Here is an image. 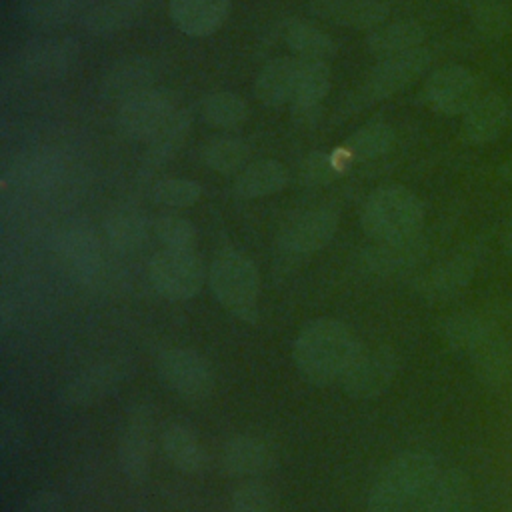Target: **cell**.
<instances>
[{"instance_id": "cell-1", "label": "cell", "mask_w": 512, "mask_h": 512, "mask_svg": "<svg viewBox=\"0 0 512 512\" xmlns=\"http://www.w3.org/2000/svg\"><path fill=\"white\" fill-rule=\"evenodd\" d=\"M360 348L362 342L346 322L322 316L302 326L292 344V360L304 380L328 386L342 380Z\"/></svg>"}, {"instance_id": "cell-2", "label": "cell", "mask_w": 512, "mask_h": 512, "mask_svg": "<svg viewBox=\"0 0 512 512\" xmlns=\"http://www.w3.org/2000/svg\"><path fill=\"white\" fill-rule=\"evenodd\" d=\"M428 450H404L388 460L366 494V512H406L416 506L440 474Z\"/></svg>"}, {"instance_id": "cell-3", "label": "cell", "mask_w": 512, "mask_h": 512, "mask_svg": "<svg viewBox=\"0 0 512 512\" xmlns=\"http://www.w3.org/2000/svg\"><path fill=\"white\" fill-rule=\"evenodd\" d=\"M424 202L400 184H386L368 194L362 204L360 224L376 242H396L422 234Z\"/></svg>"}, {"instance_id": "cell-4", "label": "cell", "mask_w": 512, "mask_h": 512, "mask_svg": "<svg viewBox=\"0 0 512 512\" xmlns=\"http://www.w3.org/2000/svg\"><path fill=\"white\" fill-rule=\"evenodd\" d=\"M208 284L224 310L244 324L260 318V274L256 264L240 250L228 248L216 254L208 270Z\"/></svg>"}, {"instance_id": "cell-5", "label": "cell", "mask_w": 512, "mask_h": 512, "mask_svg": "<svg viewBox=\"0 0 512 512\" xmlns=\"http://www.w3.org/2000/svg\"><path fill=\"white\" fill-rule=\"evenodd\" d=\"M154 408L150 402H136L126 410L118 436V466L130 484H144L150 476L154 454Z\"/></svg>"}, {"instance_id": "cell-6", "label": "cell", "mask_w": 512, "mask_h": 512, "mask_svg": "<svg viewBox=\"0 0 512 512\" xmlns=\"http://www.w3.org/2000/svg\"><path fill=\"white\" fill-rule=\"evenodd\" d=\"M162 382L188 402H202L212 396L216 376L210 360L190 346H172L158 356Z\"/></svg>"}, {"instance_id": "cell-7", "label": "cell", "mask_w": 512, "mask_h": 512, "mask_svg": "<svg viewBox=\"0 0 512 512\" xmlns=\"http://www.w3.org/2000/svg\"><path fill=\"white\" fill-rule=\"evenodd\" d=\"M154 290L172 302L194 298L206 280V266L196 250H160L148 264Z\"/></svg>"}, {"instance_id": "cell-8", "label": "cell", "mask_w": 512, "mask_h": 512, "mask_svg": "<svg viewBox=\"0 0 512 512\" xmlns=\"http://www.w3.org/2000/svg\"><path fill=\"white\" fill-rule=\"evenodd\" d=\"M400 370V358L388 344H370L358 350L352 364L344 372L340 386L354 400H374L382 396Z\"/></svg>"}, {"instance_id": "cell-9", "label": "cell", "mask_w": 512, "mask_h": 512, "mask_svg": "<svg viewBox=\"0 0 512 512\" xmlns=\"http://www.w3.org/2000/svg\"><path fill=\"white\" fill-rule=\"evenodd\" d=\"M480 250L474 244L462 246L438 260L414 280V292L428 304H444L460 296L474 280Z\"/></svg>"}, {"instance_id": "cell-10", "label": "cell", "mask_w": 512, "mask_h": 512, "mask_svg": "<svg viewBox=\"0 0 512 512\" xmlns=\"http://www.w3.org/2000/svg\"><path fill=\"white\" fill-rule=\"evenodd\" d=\"M130 372L132 362L126 356L100 358L66 380L60 400L70 408H90L114 394Z\"/></svg>"}, {"instance_id": "cell-11", "label": "cell", "mask_w": 512, "mask_h": 512, "mask_svg": "<svg viewBox=\"0 0 512 512\" xmlns=\"http://www.w3.org/2000/svg\"><path fill=\"white\" fill-rule=\"evenodd\" d=\"M338 222L340 216L330 206H312L294 212L278 232V246L290 256H310L334 238Z\"/></svg>"}, {"instance_id": "cell-12", "label": "cell", "mask_w": 512, "mask_h": 512, "mask_svg": "<svg viewBox=\"0 0 512 512\" xmlns=\"http://www.w3.org/2000/svg\"><path fill=\"white\" fill-rule=\"evenodd\" d=\"M426 104L442 116H462L480 96V82L476 74L462 64H448L436 68L422 88Z\"/></svg>"}, {"instance_id": "cell-13", "label": "cell", "mask_w": 512, "mask_h": 512, "mask_svg": "<svg viewBox=\"0 0 512 512\" xmlns=\"http://www.w3.org/2000/svg\"><path fill=\"white\" fill-rule=\"evenodd\" d=\"M176 110L174 92L168 88H150L120 104L116 124L126 138L148 142Z\"/></svg>"}, {"instance_id": "cell-14", "label": "cell", "mask_w": 512, "mask_h": 512, "mask_svg": "<svg viewBox=\"0 0 512 512\" xmlns=\"http://www.w3.org/2000/svg\"><path fill=\"white\" fill-rule=\"evenodd\" d=\"M432 64V54L428 48L420 46L416 50L380 58L378 64L368 72L362 86V96L366 102L384 100L392 94L404 90L414 80H418Z\"/></svg>"}, {"instance_id": "cell-15", "label": "cell", "mask_w": 512, "mask_h": 512, "mask_svg": "<svg viewBox=\"0 0 512 512\" xmlns=\"http://www.w3.org/2000/svg\"><path fill=\"white\" fill-rule=\"evenodd\" d=\"M80 44L72 36H40L20 52V66L38 80H56L76 68Z\"/></svg>"}, {"instance_id": "cell-16", "label": "cell", "mask_w": 512, "mask_h": 512, "mask_svg": "<svg viewBox=\"0 0 512 512\" xmlns=\"http://www.w3.org/2000/svg\"><path fill=\"white\" fill-rule=\"evenodd\" d=\"M276 466L272 446L256 434H234L220 448V468L226 476L256 480Z\"/></svg>"}, {"instance_id": "cell-17", "label": "cell", "mask_w": 512, "mask_h": 512, "mask_svg": "<svg viewBox=\"0 0 512 512\" xmlns=\"http://www.w3.org/2000/svg\"><path fill=\"white\" fill-rule=\"evenodd\" d=\"M58 254L68 272L82 284H92L102 272V244L84 222H74L62 230Z\"/></svg>"}, {"instance_id": "cell-18", "label": "cell", "mask_w": 512, "mask_h": 512, "mask_svg": "<svg viewBox=\"0 0 512 512\" xmlns=\"http://www.w3.org/2000/svg\"><path fill=\"white\" fill-rule=\"evenodd\" d=\"M510 120L508 98L500 92H484L462 114V136L468 144L486 146L498 140Z\"/></svg>"}, {"instance_id": "cell-19", "label": "cell", "mask_w": 512, "mask_h": 512, "mask_svg": "<svg viewBox=\"0 0 512 512\" xmlns=\"http://www.w3.org/2000/svg\"><path fill=\"white\" fill-rule=\"evenodd\" d=\"M158 70L152 58L142 54L126 56L114 62L102 78L100 92L110 102L124 104L126 100L146 92L156 82Z\"/></svg>"}, {"instance_id": "cell-20", "label": "cell", "mask_w": 512, "mask_h": 512, "mask_svg": "<svg viewBox=\"0 0 512 512\" xmlns=\"http://www.w3.org/2000/svg\"><path fill=\"white\" fill-rule=\"evenodd\" d=\"M144 12V0H80L76 20L98 36L118 34L132 28Z\"/></svg>"}, {"instance_id": "cell-21", "label": "cell", "mask_w": 512, "mask_h": 512, "mask_svg": "<svg viewBox=\"0 0 512 512\" xmlns=\"http://www.w3.org/2000/svg\"><path fill=\"white\" fill-rule=\"evenodd\" d=\"M468 360L476 380L486 390H502L512 376V344L500 328L486 336Z\"/></svg>"}, {"instance_id": "cell-22", "label": "cell", "mask_w": 512, "mask_h": 512, "mask_svg": "<svg viewBox=\"0 0 512 512\" xmlns=\"http://www.w3.org/2000/svg\"><path fill=\"white\" fill-rule=\"evenodd\" d=\"M330 68L320 60H304L300 58L298 80L294 98L290 102L292 116L296 122L308 126L314 124L320 112V104L330 90Z\"/></svg>"}, {"instance_id": "cell-23", "label": "cell", "mask_w": 512, "mask_h": 512, "mask_svg": "<svg viewBox=\"0 0 512 512\" xmlns=\"http://www.w3.org/2000/svg\"><path fill=\"white\" fill-rule=\"evenodd\" d=\"M474 488L462 468H448L438 474L430 490L416 504V512H472Z\"/></svg>"}, {"instance_id": "cell-24", "label": "cell", "mask_w": 512, "mask_h": 512, "mask_svg": "<svg viewBox=\"0 0 512 512\" xmlns=\"http://www.w3.org/2000/svg\"><path fill=\"white\" fill-rule=\"evenodd\" d=\"M232 0H170L168 12L174 26L186 36L214 34L226 20Z\"/></svg>"}, {"instance_id": "cell-25", "label": "cell", "mask_w": 512, "mask_h": 512, "mask_svg": "<svg viewBox=\"0 0 512 512\" xmlns=\"http://www.w3.org/2000/svg\"><path fill=\"white\" fill-rule=\"evenodd\" d=\"M428 252V242L422 234L396 240V242H376L364 254L366 268L376 274L392 276L416 268Z\"/></svg>"}, {"instance_id": "cell-26", "label": "cell", "mask_w": 512, "mask_h": 512, "mask_svg": "<svg viewBox=\"0 0 512 512\" xmlns=\"http://www.w3.org/2000/svg\"><path fill=\"white\" fill-rule=\"evenodd\" d=\"M312 12L338 26L374 30L386 20L390 8L380 0H312Z\"/></svg>"}, {"instance_id": "cell-27", "label": "cell", "mask_w": 512, "mask_h": 512, "mask_svg": "<svg viewBox=\"0 0 512 512\" xmlns=\"http://www.w3.org/2000/svg\"><path fill=\"white\" fill-rule=\"evenodd\" d=\"M166 460L182 474L198 476L208 468V454L198 434L186 424H168L160 436Z\"/></svg>"}, {"instance_id": "cell-28", "label": "cell", "mask_w": 512, "mask_h": 512, "mask_svg": "<svg viewBox=\"0 0 512 512\" xmlns=\"http://www.w3.org/2000/svg\"><path fill=\"white\" fill-rule=\"evenodd\" d=\"M496 328V320H492L488 314L462 310L442 320L440 338L452 352L470 356Z\"/></svg>"}, {"instance_id": "cell-29", "label": "cell", "mask_w": 512, "mask_h": 512, "mask_svg": "<svg viewBox=\"0 0 512 512\" xmlns=\"http://www.w3.org/2000/svg\"><path fill=\"white\" fill-rule=\"evenodd\" d=\"M300 58L280 56L266 62L254 80V92L266 106L290 104L296 90Z\"/></svg>"}, {"instance_id": "cell-30", "label": "cell", "mask_w": 512, "mask_h": 512, "mask_svg": "<svg viewBox=\"0 0 512 512\" xmlns=\"http://www.w3.org/2000/svg\"><path fill=\"white\" fill-rule=\"evenodd\" d=\"M288 182V172L282 162L262 158L246 164L234 178V194L244 200H254L280 192Z\"/></svg>"}, {"instance_id": "cell-31", "label": "cell", "mask_w": 512, "mask_h": 512, "mask_svg": "<svg viewBox=\"0 0 512 512\" xmlns=\"http://www.w3.org/2000/svg\"><path fill=\"white\" fill-rule=\"evenodd\" d=\"M426 30L414 20H400L370 30L366 36V50L378 58L404 54L424 46Z\"/></svg>"}, {"instance_id": "cell-32", "label": "cell", "mask_w": 512, "mask_h": 512, "mask_svg": "<svg viewBox=\"0 0 512 512\" xmlns=\"http://www.w3.org/2000/svg\"><path fill=\"white\" fill-rule=\"evenodd\" d=\"M150 232L144 212L134 206H118L104 218V234L108 244L118 252L138 250Z\"/></svg>"}, {"instance_id": "cell-33", "label": "cell", "mask_w": 512, "mask_h": 512, "mask_svg": "<svg viewBox=\"0 0 512 512\" xmlns=\"http://www.w3.org/2000/svg\"><path fill=\"white\" fill-rule=\"evenodd\" d=\"M280 36L286 46L304 60L326 62L336 54V42L332 36L300 18L286 20L280 28Z\"/></svg>"}, {"instance_id": "cell-34", "label": "cell", "mask_w": 512, "mask_h": 512, "mask_svg": "<svg viewBox=\"0 0 512 512\" xmlns=\"http://www.w3.org/2000/svg\"><path fill=\"white\" fill-rule=\"evenodd\" d=\"M64 172L62 158L52 150H30L12 166V176L18 184L32 190L52 188Z\"/></svg>"}, {"instance_id": "cell-35", "label": "cell", "mask_w": 512, "mask_h": 512, "mask_svg": "<svg viewBox=\"0 0 512 512\" xmlns=\"http://www.w3.org/2000/svg\"><path fill=\"white\" fill-rule=\"evenodd\" d=\"M192 128V114L188 108H178L166 124L148 140V148L144 154L146 164L162 166L174 158V154L182 148Z\"/></svg>"}, {"instance_id": "cell-36", "label": "cell", "mask_w": 512, "mask_h": 512, "mask_svg": "<svg viewBox=\"0 0 512 512\" xmlns=\"http://www.w3.org/2000/svg\"><path fill=\"white\" fill-rule=\"evenodd\" d=\"M248 156H250L248 144L236 136H226V134L206 140L200 148L202 164L220 174L240 172L246 166Z\"/></svg>"}, {"instance_id": "cell-37", "label": "cell", "mask_w": 512, "mask_h": 512, "mask_svg": "<svg viewBox=\"0 0 512 512\" xmlns=\"http://www.w3.org/2000/svg\"><path fill=\"white\" fill-rule=\"evenodd\" d=\"M468 16L486 40H502L512 30V8L508 0H466Z\"/></svg>"}, {"instance_id": "cell-38", "label": "cell", "mask_w": 512, "mask_h": 512, "mask_svg": "<svg viewBox=\"0 0 512 512\" xmlns=\"http://www.w3.org/2000/svg\"><path fill=\"white\" fill-rule=\"evenodd\" d=\"M394 130L390 124L374 120L358 128L354 134H350L342 148L348 152L352 160H372L378 156H384L394 146Z\"/></svg>"}, {"instance_id": "cell-39", "label": "cell", "mask_w": 512, "mask_h": 512, "mask_svg": "<svg viewBox=\"0 0 512 512\" xmlns=\"http://www.w3.org/2000/svg\"><path fill=\"white\" fill-rule=\"evenodd\" d=\"M198 112L202 120L214 128H236L248 118V104L234 92L220 90L200 100Z\"/></svg>"}, {"instance_id": "cell-40", "label": "cell", "mask_w": 512, "mask_h": 512, "mask_svg": "<svg viewBox=\"0 0 512 512\" xmlns=\"http://www.w3.org/2000/svg\"><path fill=\"white\" fill-rule=\"evenodd\" d=\"M80 0H22L20 12L38 28H58L78 16Z\"/></svg>"}, {"instance_id": "cell-41", "label": "cell", "mask_w": 512, "mask_h": 512, "mask_svg": "<svg viewBox=\"0 0 512 512\" xmlns=\"http://www.w3.org/2000/svg\"><path fill=\"white\" fill-rule=\"evenodd\" d=\"M350 162L352 158L342 146L334 152H312L300 164V182L310 186H324L338 178Z\"/></svg>"}, {"instance_id": "cell-42", "label": "cell", "mask_w": 512, "mask_h": 512, "mask_svg": "<svg viewBox=\"0 0 512 512\" xmlns=\"http://www.w3.org/2000/svg\"><path fill=\"white\" fill-rule=\"evenodd\" d=\"M158 242L168 250H196L198 230L192 220L178 214L158 216L152 224Z\"/></svg>"}, {"instance_id": "cell-43", "label": "cell", "mask_w": 512, "mask_h": 512, "mask_svg": "<svg viewBox=\"0 0 512 512\" xmlns=\"http://www.w3.org/2000/svg\"><path fill=\"white\" fill-rule=\"evenodd\" d=\"M200 196L202 186L192 178H164L152 186V200L164 208H190Z\"/></svg>"}, {"instance_id": "cell-44", "label": "cell", "mask_w": 512, "mask_h": 512, "mask_svg": "<svg viewBox=\"0 0 512 512\" xmlns=\"http://www.w3.org/2000/svg\"><path fill=\"white\" fill-rule=\"evenodd\" d=\"M230 512H276L274 496L266 484L244 480L230 494Z\"/></svg>"}, {"instance_id": "cell-45", "label": "cell", "mask_w": 512, "mask_h": 512, "mask_svg": "<svg viewBox=\"0 0 512 512\" xmlns=\"http://www.w3.org/2000/svg\"><path fill=\"white\" fill-rule=\"evenodd\" d=\"M18 512H66V506L58 492L42 488L30 494Z\"/></svg>"}, {"instance_id": "cell-46", "label": "cell", "mask_w": 512, "mask_h": 512, "mask_svg": "<svg viewBox=\"0 0 512 512\" xmlns=\"http://www.w3.org/2000/svg\"><path fill=\"white\" fill-rule=\"evenodd\" d=\"M500 242H502V248L512 254V214L506 218V222L502 224V230H500Z\"/></svg>"}, {"instance_id": "cell-47", "label": "cell", "mask_w": 512, "mask_h": 512, "mask_svg": "<svg viewBox=\"0 0 512 512\" xmlns=\"http://www.w3.org/2000/svg\"><path fill=\"white\" fill-rule=\"evenodd\" d=\"M498 176H500L504 182L512 184V158H508L506 162H502V164L498 166Z\"/></svg>"}]
</instances>
